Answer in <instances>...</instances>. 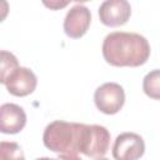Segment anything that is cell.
<instances>
[{
  "label": "cell",
  "instance_id": "1",
  "mask_svg": "<svg viewBox=\"0 0 160 160\" xmlns=\"http://www.w3.org/2000/svg\"><path fill=\"white\" fill-rule=\"evenodd\" d=\"M102 56L112 66L144 65L150 56V45L140 34L115 31L106 35L102 42Z\"/></svg>",
  "mask_w": 160,
  "mask_h": 160
},
{
  "label": "cell",
  "instance_id": "2",
  "mask_svg": "<svg viewBox=\"0 0 160 160\" xmlns=\"http://www.w3.org/2000/svg\"><path fill=\"white\" fill-rule=\"evenodd\" d=\"M84 124L55 120L50 122L42 134L45 148L58 154L80 152V142Z\"/></svg>",
  "mask_w": 160,
  "mask_h": 160
},
{
  "label": "cell",
  "instance_id": "3",
  "mask_svg": "<svg viewBox=\"0 0 160 160\" xmlns=\"http://www.w3.org/2000/svg\"><path fill=\"white\" fill-rule=\"evenodd\" d=\"M110 132L102 125H86L84 124L80 152L90 158H101L109 150Z\"/></svg>",
  "mask_w": 160,
  "mask_h": 160
},
{
  "label": "cell",
  "instance_id": "4",
  "mask_svg": "<svg viewBox=\"0 0 160 160\" xmlns=\"http://www.w3.org/2000/svg\"><path fill=\"white\" fill-rule=\"evenodd\" d=\"M94 102L98 110L106 115H114L121 110L125 102V91L118 82H105L94 92Z\"/></svg>",
  "mask_w": 160,
  "mask_h": 160
},
{
  "label": "cell",
  "instance_id": "5",
  "mask_svg": "<svg viewBox=\"0 0 160 160\" xmlns=\"http://www.w3.org/2000/svg\"><path fill=\"white\" fill-rule=\"evenodd\" d=\"M144 152V139L135 132H122L118 135L112 145V156L115 160H138Z\"/></svg>",
  "mask_w": 160,
  "mask_h": 160
},
{
  "label": "cell",
  "instance_id": "6",
  "mask_svg": "<svg viewBox=\"0 0 160 160\" xmlns=\"http://www.w3.org/2000/svg\"><path fill=\"white\" fill-rule=\"evenodd\" d=\"M131 15L130 2L126 0H106L99 8L100 21L105 26L116 28L128 22Z\"/></svg>",
  "mask_w": 160,
  "mask_h": 160
},
{
  "label": "cell",
  "instance_id": "7",
  "mask_svg": "<svg viewBox=\"0 0 160 160\" xmlns=\"http://www.w3.org/2000/svg\"><path fill=\"white\" fill-rule=\"evenodd\" d=\"M91 14L90 10L82 5H74L66 14L64 20V31L71 39H79L84 36L90 26Z\"/></svg>",
  "mask_w": 160,
  "mask_h": 160
},
{
  "label": "cell",
  "instance_id": "8",
  "mask_svg": "<svg viewBox=\"0 0 160 160\" xmlns=\"http://www.w3.org/2000/svg\"><path fill=\"white\" fill-rule=\"evenodd\" d=\"M38 84L36 75L32 70L20 66L16 69L5 81L8 91L14 96H26L30 95Z\"/></svg>",
  "mask_w": 160,
  "mask_h": 160
},
{
  "label": "cell",
  "instance_id": "9",
  "mask_svg": "<svg viewBox=\"0 0 160 160\" xmlns=\"http://www.w3.org/2000/svg\"><path fill=\"white\" fill-rule=\"evenodd\" d=\"M26 124L24 109L16 104L6 102L0 106V130L4 134H18Z\"/></svg>",
  "mask_w": 160,
  "mask_h": 160
},
{
  "label": "cell",
  "instance_id": "10",
  "mask_svg": "<svg viewBox=\"0 0 160 160\" xmlns=\"http://www.w3.org/2000/svg\"><path fill=\"white\" fill-rule=\"evenodd\" d=\"M142 90L149 98L160 100V69L151 70L145 75L142 80Z\"/></svg>",
  "mask_w": 160,
  "mask_h": 160
},
{
  "label": "cell",
  "instance_id": "11",
  "mask_svg": "<svg viewBox=\"0 0 160 160\" xmlns=\"http://www.w3.org/2000/svg\"><path fill=\"white\" fill-rule=\"evenodd\" d=\"M19 61L16 59V56L6 50H1V75H0V81L2 84H5V81L8 80V78L16 70L19 69Z\"/></svg>",
  "mask_w": 160,
  "mask_h": 160
},
{
  "label": "cell",
  "instance_id": "12",
  "mask_svg": "<svg viewBox=\"0 0 160 160\" xmlns=\"http://www.w3.org/2000/svg\"><path fill=\"white\" fill-rule=\"evenodd\" d=\"M0 160H25L21 146L14 141H1Z\"/></svg>",
  "mask_w": 160,
  "mask_h": 160
},
{
  "label": "cell",
  "instance_id": "13",
  "mask_svg": "<svg viewBox=\"0 0 160 160\" xmlns=\"http://www.w3.org/2000/svg\"><path fill=\"white\" fill-rule=\"evenodd\" d=\"M60 160H81L78 154H60L59 155Z\"/></svg>",
  "mask_w": 160,
  "mask_h": 160
},
{
  "label": "cell",
  "instance_id": "14",
  "mask_svg": "<svg viewBox=\"0 0 160 160\" xmlns=\"http://www.w3.org/2000/svg\"><path fill=\"white\" fill-rule=\"evenodd\" d=\"M46 6H49V8H51V9H56V8H62V6H65V5H68V2H64V4H59V2H44Z\"/></svg>",
  "mask_w": 160,
  "mask_h": 160
},
{
  "label": "cell",
  "instance_id": "15",
  "mask_svg": "<svg viewBox=\"0 0 160 160\" xmlns=\"http://www.w3.org/2000/svg\"><path fill=\"white\" fill-rule=\"evenodd\" d=\"M36 160H60L59 158H39V159H36Z\"/></svg>",
  "mask_w": 160,
  "mask_h": 160
},
{
  "label": "cell",
  "instance_id": "16",
  "mask_svg": "<svg viewBox=\"0 0 160 160\" xmlns=\"http://www.w3.org/2000/svg\"><path fill=\"white\" fill-rule=\"evenodd\" d=\"M96 160H109V159H106V158H98Z\"/></svg>",
  "mask_w": 160,
  "mask_h": 160
}]
</instances>
